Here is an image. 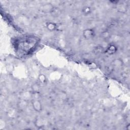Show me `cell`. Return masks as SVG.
Here are the masks:
<instances>
[{"instance_id":"cell-1","label":"cell","mask_w":130,"mask_h":130,"mask_svg":"<svg viewBox=\"0 0 130 130\" xmlns=\"http://www.w3.org/2000/svg\"><path fill=\"white\" fill-rule=\"evenodd\" d=\"M83 36L85 39L89 40L93 38L95 36L94 30L92 28H87L83 30Z\"/></svg>"},{"instance_id":"cell-2","label":"cell","mask_w":130,"mask_h":130,"mask_svg":"<svg viewBox=\"0 0 130 130\" xmlns=\"http://www.w3.org/2000/svg\"><path fill=\"white\" fill-rule=\"evenodd\" d=\"M117 51V47L113 44H109L107 47L105 51V52L109 55H112L115 54Z\"/></svg>"},{"instance_id":"cell-3","label":"cell","mask_w":130,"mask_h":130,"mask_svg":"<svg viewBox=\"0 0 130 130\" xmlns=\"http://www.w3.org/2000/svg\"><path fill=\"white\" fill-rule=\"evenodd\" d=\"M32 105L35 111L40 112L42 110V105L39 101L34 100L32 101Z\"/></svg>"},{"instance_id":"cell-4","label":"cell","mask_w":130,"mask_h":130,"mask_svg":"<svg viewBox=\"0 0 130 130\" xmlns=\"http://www.w3.org/2000/svg\"><path fill=\"white\" fill-rule=\"evenodd\" d=\"M46 26L47 29L50 31L55 30L57 29V27L56 23L51 21L47 22L46 24Z\"/></svg>"},{"instance_id":"cell-5","label":"cell","mask_w":130,"mask_h":130,"mask_svg":"<svg viewBox=\"0 0 130 130\" xmlns=\"http://www.w3.org/2000/svg\"><path fill=\"white\" fill-rule=\"evenodd\" d=\"M82 13L85 15H88L91 12V9L90 8V7H88V6H86V7H84L82 8Z\"/></svg>"},{"instance_id":"cell-6","label":"cell","mask_w":130,"mask_h":130,"mask_svg":"<svg viewBox=\"0 0 130 130\" xmlns=\"http://www.w3.org/2000/svg\"><path fill=\"white\" fill-rule=\"evenodd\" d=\"M103 48L101 46H97L96 47H95L93 50V51L94 52V53L95 54H100L101 53L102 51H103Z\"/></svg>"},{"instance_id":"cell-7","label":"cell","mask_w":130,"mask_h":130,"mask_svg":"<svg viewBox=\"0 0 130 130\" xmlns=\"http://www.w3.org/2000/svg\"><path fill=\"white\" fill-rule=\"evenodd\" d=\"M39 79L42 83H45L46 81V77L44 75H40L39 77Z\"/></svg>"}]
</instances>
